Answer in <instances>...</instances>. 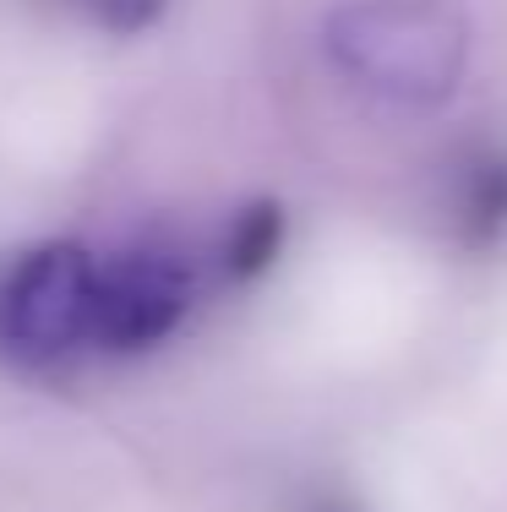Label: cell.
Instances as JSON below:
<instances>
[{
	"mask_svg": "<svg viewBox=\"0 0 507 512\" xmlns=\"http://www.w3.org/2000/svg\"><path fill=\"white\" fill-rule=\"evenodd\" d=\"M322 50L360 99L426 115L464 88L475 33L458 0H344L322 22Z\"/></svg>",
	"mask_w": 507,
	"mask_h": 512,
	"instance_id": "1",
	"label": "cell"
},
{
	"mask_svg": "<svg viewBox=\"0 0 507 512\" xmlns=\"http://www.w3.org/2000/svg\"><path fill=\"white\" fill-rule=\"evenodd\" d=\"M93 267L77 246H39L0 267V360L60 371L93 349Z\"/></svg>",
	"mask_w": 507,
	"mask_h": 512,
	"instance_id": "2",
	"label": "cell"
},
{
	"mask_svg": "<svg viewBox=\"0 0 507 512\" xmlns=\"http://www.w3.org/2000/svg\"><path fill=\"white\" fill-rule=\"evenodd\" d=\"M77 6H88L93 17L104 22V28H142V22H153V11H159V0H77Z\"/></svg>",
	"mask_w": 507,
	"mask_h": 512,
	"instance_id": "4",
	"label": "cell"
},
{
	"mask_svg": "<svg viewBox=\"0 0 507 512\" xmlns=\"http://www.w3.org/2000/svg\"><path fill=\"white\" fill-rule=\"evenodd\" d=\"M197 295V267L180 246L115 251L93 267V355H148L180 333Z\"/></svg>",
	"mask_w": 507,
	"mask_h": 512,
	"instance_id": "3",
	"label": "cell"
}]
</instances>
